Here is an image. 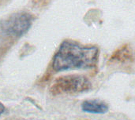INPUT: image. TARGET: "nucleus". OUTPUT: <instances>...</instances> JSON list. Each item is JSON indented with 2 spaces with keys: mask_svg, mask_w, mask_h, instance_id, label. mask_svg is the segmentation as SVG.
Instances as JSON below:
<instances>
[{
  "mask_svg": "<svg viewBox=\"0 0 135 120\" xmlns=\"http://www.w3.org/2000/svg\"><path fill=\"white\" fill-rule=\"evenodd\" d=\"M99 49L85 46L72 40H65L55 53L51 68L56 72L68 70H87L97 66Z\"/></svg>",
  "mask_w": 135,
  "mask_h": 120,
  "instance_id": "f257e3e1",
  "label": "nucleus"
},
{
  "mask_svg": "<svg viewBox=\"0 0 135 120\" xmlns=\"http://www.w3.org/2000/svg\"><path fill=\"white\" fill-rule=\"evenodd\" d=\"M33 20L28 12L13 13L0 20V57L28 31Z\"/></svg>",
  "mask_w": 135,
  "mask_h": 120,
  "instance_id": "f03ea898",
  "label": "nucleus"
},
{
  "mask_svg": "<svg viewBox=\"0 0 135 120\" xmlns=\"http://www.w3.org/2000/svg\"><path fill=\"white\" fill-rule=\"evenodd\" d=\"M89 79L81 75H67L57 78L50 88V93L54 95L71 94L86 92L91 90Z\"/></svg>",
  "mask_w": 135,
  "mask_h": 120,
  "instance_id": "7ed1b4c3",
  "label": "nucleus"
},
{
  "mask_svg": "<svg viewBox=\"0 0 135 120\" xmlns=\"http://www.w3.org/2000/svg\"><path fill=\"white\" fill-rule=\"evenodd\" d=\"M81 109L87 113L104 114L108 112L109 107L103 101L100 100H86L81 105Z\"/></svg>",
  "mask_w": 135,
  "mask_h": 120,
  "instance_id": "20e7f679",
  "label": "nucleus"
},
{
  "mask_svg": "<svg viewBox=\"0 0 135 120\" xmlns=\"http://www.w3.org/2000/svg\"><path fill=\"white\" fill-rule=\"evenodd\" d=\"M5 109H6V108H5L4 105L2 102H0V116L3 114V112H5Z\"/></svg>",
  "mask_w": 135,
  "mask_h": 120,
  "instance_id": "39448f33",
  "label": "nucleus"
},
{
  "mask_svg": "<svg viewBox=\"0 0 135 120\" xmlns=\"http://www.w3.org/2000/svg\"><path fill=\"white\" fill-rule=\"evenodd\" d=\"M2 2H4V0H0V4L2 3Z\"/></svg>",
  "mask_w": 135,
  "mask_h": 120,
  "instance_id": "423d86ee",
  "label": "nucleus"
}]
</instances>
